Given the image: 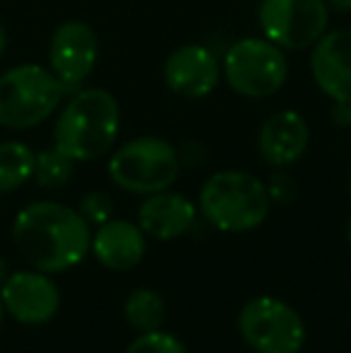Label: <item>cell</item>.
<instances>
[{
    "label": "cell",
    "mask_w": 351,
    "mask_h": 353,
    "mask_svg": "<svg viewBox=\"0 0 351 353\" xmlns=\"http://www.w3.org/2000/svg\"><path fill=\"white\" fill-rule=\"evenodd\" d=\"M12 241L34 270L61 274L85 262L92 248V226L80 210L41 200L17 212Z\"/></svg>",
    "instance_id": "cell-1"
},
{
    "label": "cell",
    "mask_w": 351,
    "mask_h": 353,
    "mask_svg": "<svg viewBox=\"0 0 351 353\" xmlns=\"http://www.w3.org/2000/svg\"><path fill=\"white\" fill-rule=\"evenodd\" d=\"M121 132V103L101 87L72 92L53 125V147L75 163L97 161L113 149Z\"/></svg>",
    "instance_id": "cell-2"
},
{
    "label": "cell",
    "mask_w": 351,
    "mask_h": 353,
    "mask_svg": "<svg viewBox=\"0 0 351 353\" xmlns=\"http://www.w3.org/2000/svg\"><path fill=\"white\" fill-rule=\"evenodd\" d=\"M267 185L248 171H217L200 188L197 212L221 233H248L270 216Z\"/></svg>",
    "instance_id": "cell-3"
},
{
    "label": "cell",
    "mask_w": 351,
    "mask_h": 353,
    "mask_svg": "<svg viewBox=\"0 0 351 353\" xmlns=\"http://www.w3.org/2000/svg\"><path fill=\"white\" fill-rule=\"evenodd\" d=\"M66 94L48 68L37 63L8 68L0 74V125L5 130H32L61 108Z\"/></svg>",
    "instance_id": "cell-4"
},
{
    "label": "cell",
    "mask_w": 351,
    "mask_h": 353,
    "mask_svg": "<svg viewBox=\"0 0 351 353\" xmlns=\"http://www.w3.org/2000/svg\"><path fill=\"white\" fill-rule=\"evenodd\" d=\"M181 154L169 140L154 135L135 137L118 147L108 159V178L132 195L169 190L181 176Z\"/></svg>",
    "instance_id": "cell-5"
},
{
    "label": "cell",
    "mask_w": 351,
    "mask_h": 353,
    "mask_svg": "<svg viewBox=\"0 0 351 353\" xmlns=\"http://www.w3.org/2000/svg\"><path fill=\"white\" fill-rule=\"evenodd\" d=\"M221 72L229 87L245 99L274 97L289 77L284 48L265 37H245L231 43L221 61Z\"/></svg>",
    "instance_id": "cell-6"
},
{
    "label": "cell",
    "mask_w": 351,
    "mask_h": 353,
    "mask_svg": "<svg viewBox=\"0 0 351 353\" xmlns=\"http://www.w3.org/2000/svg\"><path fill=\"white\" fill-rule=\"evenodd\" d=\"M241 339L255 353H299L305 344V322L294 305L277 296H255L239 312Z\"/></svg>",
    "instance_id": "cell-7"
},
{
    "label": "cell",
    "mask_w": 351,
    "mask_h": 353,
    "mask_svg": "<svg viewBox=\"0 0 351 353\" xmlns=\"http://www.w3.org/2000/svg\"><path fill=\"white\" fill-rule=\"evenodd\" d=\"M263 37L284 51L310 48L330 24L325 0H263L258 8Z\"/></svg>",
    "instance_id": "cell-8"
},
{
    "label": "cell",
    "mask_w": 351,
    "mask_h": 353,
    "mask_svg": "<svg viewBox=\"0 0 351 353\" xmlns=\"http://www.w3.org/2000/svg\"><path fill=\"white\" fill-rule=\"evenodd\" d=\"M99 58L97 32L82 19H68L56 27L48 43V70L61 79L66 92H77L94 72Z\"/></svg>",
    "instance_id": "cell-9"
},
{
    "label": "cell",
    "mask_w": 351,
    "mask_h": 353,
    "mask_svg": "<svg viewBox=\"0 0 351 353\" xmlns=\"http://www.w3.org/2000/svg\"><path fill=\"white\" fill-rule=\"evenodd\" d=\"M3 307L22 325H46L61 307V291L43 272H14L0 286Z\"/></svg>",
    "instance_id": "cell-10"
},
{
    "label": "cell",
    "mask_w": 351,
    "mask_h": 353,
    "mask_svg": "<svg viewBox=\"0 0 351 353\" xmlns=\"http://www.w3.org/2000/svg\"><path fill=\"white\" fill-rule=\"evenodd\" d=\"M221 63L214 51L200 43L176 48L164 63V82L183 99H205L219 87Z\"/></svg>",
    "instance_id": "cell-11"
},
{
    "label": "cell",
    "mask_w": 351,
    "mask_h": 353,
    "mask_svg": "<svg viewBox=\"0 0 351 353\" xmlns=\"http://www.w3.org/2000/svg\"><path fill=\"white\" fill-rule=\"evenodd\" d=\"M310 51V74L332 101L351 103V29L325 32Z\"/></svg>",
    "instance_id": "cell-12"
},
{
    "label": "cell",
    "mask_w": 351,
    "mask_h": 353,
    "mask_svg": "<svg viewBox=\"0 0 351 353\" xmlns=\"http://www.w3.org/2000/svg\"><path fill=\"white\" fill-rule=\"evenodd\" d=\"M310 144V128L305 118L299 111H284L272 113L270 118L260 125L258 132V152L267 166L289 168L296 163Z\"/></svg>",
    "instance_id": "cell-13"
},
{
    "label": "cell",
    "mask_w": 351,
    "mask_h": 353,
    "mask_svg": "<svg viewBox=\"0 0 351 353\" xmlns=\"http://www.w3.org/2000/svg\"><path fill=\"white\" fill-rule=\"evenodd\" d=\"M89 252L97 257L99 265L111 272L135 270L147 252V236L137 221L108 219L92 233Z\"/></svg>",
    "instance_id": "cell-14"
},
{
    "label": "cell",
    "mask_w": 351,
    "mask_h": 353,
    "mask_svg": "<svg viewBox=\"0 0 351 353\" xmlns=\"http://www.w3.org/2000/svg\"><path fill=\"white\" fill-rule=\"evenodd\" d=\"M197 221V205L181 192L161 190L147 195L137 210V226L147 238L154 241H176L185 236Z\"/></svg>",
    "instance_id": "cell-15"
},
{
    "label": "cell",
    "mask_w": 351,
    "mask_h": 353,
    "mask_svg": "<svg viewBox=\"0 0 351 353\" xmlns=\"http://www.w3.org/2000/svg\"><path fill=\"white\" fill-rule=\"evenodd\" d=\"M123 315H126L128 325L137 332V334H145V332H157L164 330L166 320V303L164 296L154 288H132L128 293L126 303H123Z\"/></svg>",
    "instance_id": "cell-16"
},
{
    "label": "cell",
    "mask_w": 351,
    "mask_h": 353,
    "mask_svg": "<svg viewBox=\"0 0 351 353\" xmlns=\"http://www.w3.org/2000/svg\"><path fill=\"white\" fill-rule=\"evenodd\" d=\"M37 152L29 144L8 140L0 142V195L14 192L34 178Z\"/></svg>",
    "instance_id": "cell-17"
},
{
    "label": "cell",
    "mask_w": 351,
    "mask_h": 353,
    "mask_svg": "<svg viewBox=\"0 0 351 353\" xmlns=\"http://www.w3.org/2000/svg\"><path fill=\"white\" fill-rule=\"evenodd\" d=\"M72 171H75V161L68 159L63 152H58L56 147L39 152L37 161H34V181L43 190H58V188L68 185Z\"/></svg>",
    "instance_id": "cell-18"
},
{
    "label": "cell",
    "mask_w": 351,
    "mask_h": 353,
    "mask_svg": "<svg viewBox=\"0 0 351 353\" xmlns=\"http://www.w3.org/2000/svg\"><path fill=\"white\" fill-rule=\"evenodd\" d=\"M126 353H188V349L176 334L157 330V332L137 334V339L130 341Z\"/></svg>",
    "instance_id": "cell-19"
},
{
    "label": "cell",
    "mask_w": 351,
    "mask_h": 353,
    "mask_svg": "<svg viewBox=\"0 0 351 353\" xmlns=\"http://www.w3.org/2000/svg\"><path fill=\"white\" fill-rule=\"evenodd\" d=\"M80 214L89 221V226H99V223L113 219V200L101 190H92L87 192L80 200Z\"/></svg>",
    "instance_id": "cell-20"
},
{
    "label": "cell",
    "mask_w": 351,
    "mask_h": 353,
    "mask_svg": "<svg viewBox=\"0 0 351 353\" xmlns=\"http://www.w3.org/2000/svg\"><path fill=\"white\" fill-rule=\"evenodd\" d=\"M267 192H270L272 202H289L296 195V183L289 173H284L281 168H277V173L267 183Z\"/></svg>",
    "instance_id": "cell-21"
},
{
    "label": "cell",
    "mask_w": 351,
    "mask_h": 353,
    "mask_svg": "<svg viewBox=\"0 0 351 353\" xmlns=\"http://www.w3.org/2000/svg\"><path fill=\"white\" fill-rule=\"evenodd\" d=\"M332 121L342 128H349L351 125V103H344V101H332Z\"/></svg>",
    "instance_id": "cell-22"
},
{
    "label": "cell",
    "mask_w": 351,
    "mask_h": 353,
    "mask_svg": "<svg viewBox=\"0 0 351 353\" xmlns=\"http://www.w3.org/2000/svg\"><path fill=\"white\" fill-rule=\"evenodd\" d=\"M325 3L334 12H351V0H325Z\"/></svg>",
    "instance_id": "cell-23"
},
{
    "label": "cell",
    "mask_w": 351,
    "mask_h": 353,
    "mask_svg": "<svg viewBox=\"0 0 351 353\" xmlns=\"http://www.w3.org/2000/svg\"><path fill=\"white\" fill-rule=\"evenodd\" d=\"M5 51H8V32H5V27L0 24V58H3Z\"/></svg>",
    "instance_id": "cell-24"
},
{
    "label": "cell",
    "mask_w": 351,
    "mask_h": 353,
    "mask_svg": "<svg viewBox=\"0 0 351 353\" xmlns=\"http://www.w3.org/2000/svg\"><path fill=\"white\" fill-rule=\"evenodd\" d=\"M5 279H8V270H5V260H0V286H3Z\"/></svg>",
    "instance_id": "cell-25"
},
{
    "label": "cell",
    "mask_w": 351,
    "mask_h": 353,
    "mask_svg": "<svg viewBox=\"0 0 351 353\" xmlns=\"http://www.w3.org/2000/svg\"><path fill=\"white\" fill-rule=\"evenodd\" d=\"M344 236H347V241L351 243V216L347 219V226H344Z\"/></svg>",
    "instance_id": "cell-26"
},
{
    "label": "cell",
    "mask_w": 351,
    "mask_h": 353,
    "mask_svg": "<svg viewBox=\"0 0 351 353\" xmlns=\"http://www.w3.org/2000/svg\"><path fill=\"white\" fill-rule=\"evenodd\" d=\"M3 312H5V307H3V301H0V325H3Z\"/></svg>",
    "instance_id": "cell-27"
},
{
    "label": "cell",
    "mask_w": 351,
    "mask_h": 353,
    "mask_svg": "<svg viewBox=\"0 0 351 353\" xmlns=\"http://www.w3.org/2000/svg\"><path fill=\"white\" fill-rule=\"evenodd\" d=\"M347 192H349V200H351V176H349V185H347Z\"/></svg>",
    "instance_id": "cell-28"
}]
</instances>
